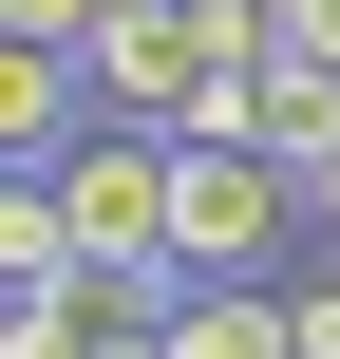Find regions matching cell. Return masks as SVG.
<instances>
[{"label": "cell", "instance_id": "8", "mask_svg": "<svg viewBox=\"0 0 340 359\" xmlns=\"http://www.w3.org/2000/svg\"><path fill=\"white\" fill-rule=\"evenodd\" d=\"M0 38H19V57H95V38H114V0H0Z\"/></svg>", "mask_w": 340, "mask_h": 359}, {"label": "cell", "instance_id": "4", "mask_svg": "<svg viewBox=\"0 0 340 359\" xmlns=\"http://www.w3.org/2000/svg\"><path fill=\"white\" fill-rule=\"evenodd\" d=\"M189 151H265V170H322V151H340V57H284V38H265Z\"/></svg>", "mask_w": 340, "mask_h": 359}, {"label": "cell", "instance_id": "3", "mask_svg": "<svg viewBox=\"0 0 340 359\" xmlns=\"http://www.w3.org/2000/svg\"><path fill=\"white\" fill-rule=\"evenodd\" d=\"M189 151V133H170ZM284 227H303V170H265V151H189L170 170V246L208 265V284H284Z\"/></svg>", "mask_w": 340, "mask_h": 359}, {"label": "cell", "instance_id": "10", "mask_svg": "<svg viewBox=\"0 0 340 359\" xmlns=\"http://www.w3.org/2000/svg\"><path fill=\"white\" fill-rule=\"evenodd\" d=\"M265 38H284V57H340V0H284Z\"/></svg>", "mask_w": 340, "mask_h": 359}, {"label": "cell", "instance_id": "7", "mask_svg": "<svg viewBox=\"0 0 340 359\" xmlns=\"http://www.w3.org/2000/svg\"><path fill=\"white\" fill-rule=\"evenodd\" d=\"M0 284H76V227H57V170L0 189Z\"/></svg>", "mask_w": 340, "mask_h": 359}, {"label": "cell", "instance_id": "1", "mask_svg": "<svg viewBox=\"0 0 340 359\" xmlns=\"http://www.w3.org/2000/svg\"><path fill=\"white\" fill-rule=\"evenodd\" d=\"M170 133H132V114H95L76 151H57V227H76V284H114V322H189V246H170Z\"/></svg>", "mask_w": 340, "mask_h": 359}, {"label": "cell", "instance_id": "2", "mask_svg": "<svg viewBox=\"0 0 340 359\" xmlns=\"http://www.w3.org/2000/svg\"><path fill=\"white\" fill-rule=\"evenodd\" d=\"M246 57H265L246 19H208V0H132V19L95 38V114H132V133H208Z\"/></svg>", "mask_w": 340, "mask_h": 359}, {"label": "cell", "instance_id": "9", "mask_svg": "<svg viewBox=\"0 0 340 359\" xmlns=\"http://www.w3.org/2000/svg\"><path fill=\"white\" fill-rule=\"evenodd\" d=\"M284 303H303V359H340V265H303Z\"/></svg>", "mask_w": 340, "mask_h": 359}, {"label": "cell", "instance_id": "5", "mask_svg": "<svg viewBox=\"0 0 340 359\" xmlns=\"http://www.w3.org/2000/svg\"><path fill=\"white\" fill-rule=\"evenodd\" d=\"M170 359H303V303H284V284H189Z\"/></svg>", "mask_w": 340, "mask_h": 359}, {"label": "cell", "instance_id": "6", "mask_svg": "<svg viewBox=\"0 0 340 359\" xmlns=\"http://www.w3.org/2000/svg\"><path fill=\"white\" fill-rule=\"evenodd\" d=\"M151 341V322H114V284H19V322H0V359H114Z\"/></svg>", "mask_w": 340, "mask_h": 359}, {"label": "cell", "instance_id": "11", "mask_svg": "<svg viewBox=\"0 0 340 359\" xmlns=\"http://www.w3.org/2000/svg\"><path fill=\"white\" fill-rule=\"evenodd\" d=\"M303 227H322V246H340V151H322V170H303Z\"/></svg>", "mask_w": 340, "mask_h": 359}]
</instances>
